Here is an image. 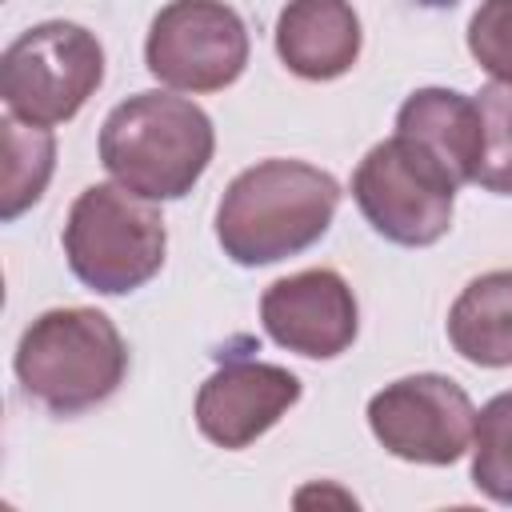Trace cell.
Wrapping results in <instances>:
<instances>
[{"label": "cell", "mask_w": 512, "mask_h": 512, "mask_svg": "<svg viewBox=\"0 0 512 512\" xmlns=\"http://www.w3.org/2000/svg\"><path fill=\"white\" fill-rule=\"evenodd\" d=\"M340 208V184L304 160H260L220 196L216 240L244 268L276 264L312 248Z\"/></svg>", "instance_id": "1"}, {"label": "cell", "mask_w": 512, "mask_h": 512, "mask_svg": "<svg viewBox=\"0 0 512 512\" xmlns=\"http://www.w3.org/2000/svg\"><path fill=\"white\" fill-rule=\"evenodd\" d=\"M216 152L208 112L172 92H136L100 124V164L108 176L148 200H180L204 176Z\"/></svg>", "instance_id": "2"}, {"label": "cell", "mask_w": 512, "mask_h": 512, "mask_svg": "<svg viewBox=\"0 0 512 512\" xmlns=\"http://www.w3.org/2000/svg\"><path fill=\"white\" fill-rule=\"evenodd\" d=\"M12 368L36 404L56 416H76L124 384L128 344L96 308H52L24 328Z\"/></svg>", "instance_id": "3"}, {"label": "cell", "mask_w": 512, "mask_h": 512, "mask_svg": "<svg viewBox=\"0 0 512 512\" xmlns=\"http://www.w3.org/2000/svg\"><path fill=\"white\" fill-rule=\"evenodd\" d=\"M168 252L164 216L148 196L124 184H88L64 220V256L72 276L100 292L124 296L148 284Z\"/></svg>", "instance_id": "4"}, {"label": "cell", "mask_w": 512, "mask_h": 512, "mask_svg": "<svg viewBox=\"0 0 512 512\" xmlns=\"http://www.w3.org/2000/svg\"><path fill=\"white\" fill-rule=\"evenodd\" d=\"M104 80L100 40L72 20H44L20 32L0 60V96L28 124H64Z\"/></svg>", "instance_id": "5"}, {"label": "cell", "mask_w": 512, "mask_h": 512, "mask_svg": "<svg viewBox=\"0 0 512 512\" xmlns=\"http://www.w3.org/2000/svg\"><path fill=\"white\" fill-rule=\"evenodd\" d=\"M456 180L412 140L388 136L364 152L352 172V200L392 244L428 248L452 228Z\"/></svg>", "instance_id": "6"}, {"label": "cell", "mask_w": 512, "mask_h": 512, "mask_svg": "<svg viewBox=\"0 0 512 512\" xmlns=\"http://www.w3.org/2000/svg\"><path fill=\"white\" fill-rule=\"evenodd\" d=\"M144 64L176 92H220L248 64V28L224 0H168L148 28Z\"/></svg>", "instance_id": "7"}, {"label": "cell", "mask_w": 512, "mask_h": 512, "mask_svg": "<svg viewBox=\"0 0 512 512\" xmlns=\"http://www.w3.org/2000/svg\"><path fill=\"white\" fill-rule=\"evenodd\" d=\"M368 428L408 464H456L472 448L476 408L452 376L416 372L368 400Z\"/></svg>", "instance_id": "8"}, {"label": "cell", "mask_w": 512, "mask_h": 512, "mask_svg": "<svg viewBox=\"0 0 512 512\" xmlns=\"http://www.w3.org/2000/svg\"><path fill=\"white\" fill-rule=\"evenodd\" d=\"M260 324L280 348L308 360H332L344 348H352L360 308L340 272L304 268L264 288Z\"/></svg>", "instance_id": "9"}, {"label": "cell", "mask_w": 512, "mask_h": 512, "mask_svg": "<svg viewBox=\"0 0 512 512\" xmlns=\"http://www.w3.org/2000/svg\"><path fill=\"white\" fill-rule=\"evenodd\" d=\"M300 400V380L264 360H228L196 392V428L220 448H248Z\"/></svg>", "instance_id": "10"}, {"label": "cell", "mask_w": 512, "mask_h": 512, "mask_svg": "<svg viewBox=\"0 0 512 512\" xmlns=\"http://www.w3.org/2000/svg\"><path fill=\"white\" fill-rule=\"evenodd\" d=\"M364 32L348 0H288L276 20V56L300 80H336L360 56Z\"/></svg>", "instance_id": "11"}, {"label": "cell", "mask_w": 512, "mask_h": 512, "mask_svg": "<svg viewBox=\"0 0 512 512\" xmlns=\"http://www.w3.org/2000/svg\"><path fill=\"white\" fill-rule=\"evenodd\" d=\"M396 136L428 152L456 184H472L484 156V116L476 96L452 88H420L396 112Z\"/></svg>", "instance_id": "12"}, {"label": "cell", "mask_w": 512, "mask_h": 512, "mask_svg": "<svg viewBox=\"0 0 512 512\" xmlns=\"http://www.w3.org/2000/svg\"><path fill=\"white\" fill-rule=\"evenodd\" d=\"M452 348L480 368H512V268L476 276L448 312Z\"/></svg>", "instance_id": "13"}, {"label": "cell", "mask_w": 512, "mask_h": 512, "mask_svg": "<svg viewBox=\"0 0 512 512\" xmlns=\"http://www.w3.org/2000/svg\"><path fill=\"white\" fill-rule=\"evenodd\" d=\"M0 136H4L0 220H16L44 196L52 168H56V140L44 124H28L12 112L0 120Z\"/></svg>", "instance_id": "14"}, {"label": "cell", "mask_w": 512, "mask_h": 512, "mask_svg": "<svg viewBox=\"0 0 512 512\" xmlns=\"http://www.w3.org/2000/svg\"><path fill=\"white\" fill-rule=\"evenodd\" d=\"M472 484L488 500L512 504V392L492 396L476 412V432H472Z\"/></svg>", "instance_id": "15"}, {"label": "cell", "mask_w": 512, "mask_h": 512, "mask_svg": "<svg viewBox=\"0 0 512 512\" xmlns=\"http://www.w3.org/2000/svg\"><path fill=\"white\" fill-rule=\"evenodd\" d=\"M476 104L484 116V156L472 184L496 196H512V80L484 84Z\"/></svg>", "instance_id": "16"}, {"label": "cell", "mask_w": 512, "mask_h": 512, "mask_svg": "<svg viewBox=\"0 0 512 512\" xmlns=\"http://www.w3.org/2000/svg\"><path fill=\"white\" fill-rule=\"evenodd\" d=\"M468 52L492 80H512V0H484L468 20Z\"/></svg>", "instance_id": "17"}]
</instances>
